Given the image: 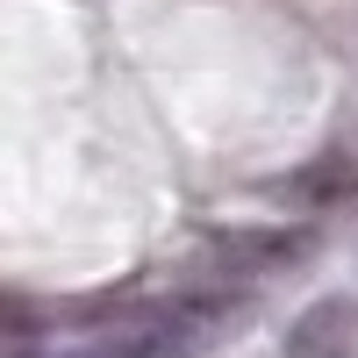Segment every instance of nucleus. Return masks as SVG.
Returning <instances> with one entry per match:
<instances>
[{
	"label": "nucleus",
	"mask_w": 358,
	"mask_h": 358,
	"mask_svg": "<svg viewBox=\"0 0 358 358\" xmlns=\"http://www.w3.org/2000/svg\"><path fill=\"white\" fill-rule=\"evenodd\" d=\"M280 358H358V294H322L287 322Z\"/></svg>",
	"instance_id": "f257e3e1"
}]
</instances>
